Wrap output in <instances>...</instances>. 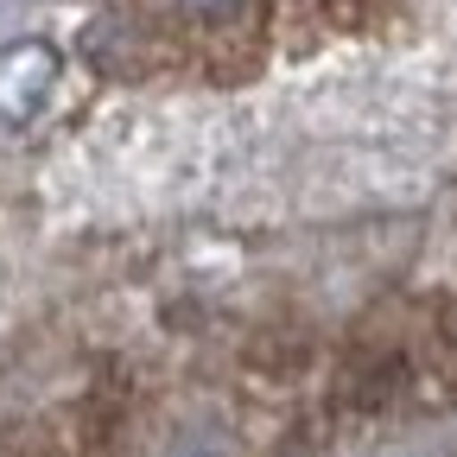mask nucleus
<instances>
[{
  "mask_svg": "<svg viewBox=\"0 0 457 457\" xmlns=\"http://www.w3.org/2000/svg\"><path fill=\"white\" fill-rule=\"evenodd\" d=\"M57 51L45 38H20L0 51V128H26L57 89Z\"/></svg>",
  "mask_w": 457,
  "mask_h": 457,
  "instance_id": "1",
  "label": "nucleus"
},
{
  "mask_svg": "<svg viewBox=\"0 0 457 457\" xmlns=\"http://www.w3.org/2000/svg\"><path fill=\"white\" fill-rule=\"evenodd\" d=\"M185 7H191V13H204V20H222V13H236L242 0H185Z\"/></svg>",
  "mask_w": 457,
  "mask_h": 457,
  "instance_id": "2",
  "label": "nucleus"
}]
</instances>
